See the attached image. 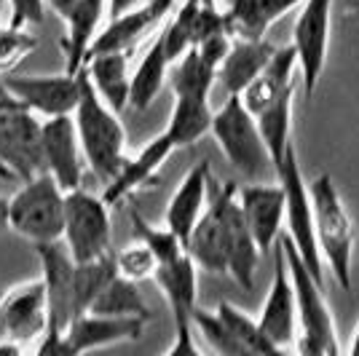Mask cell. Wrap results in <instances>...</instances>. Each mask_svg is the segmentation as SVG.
Segmentation results:
<instances>
[{"label": "cell", "mask_w": 359, "mask_h": 356, "mask_svg": "<svg viewBox=\"0 0 359 356\" xmlns=\"http://www.w3.org/2000/svg\"><path fill=\"white\" fill-rule=\"evenodd\" d=\"M65 223V191L48 172L22 179V188L8 198L6 228L32 244L62 238Z\"/></svg>", "instance_id": "cell-6"}, {"label": "cell", "mask_w": 359, "mask_h": 356, "mask_svg": "<svg viewBox=\"0 0 359 356\" xmlns=\"http://www.w3.org/2000/svg\"><path fill=\"white\" fill-rule=\"evenodd\" d=\"M212 126V107L210 100H196V97H175L172 113H169V123H166L164 134L175 150L191 148L196 145L204 134H210Z\"/></svg>", "instance_id": "cell-28"}, {"label": "cell", "mask_w": 359, "mask_h": 356, "mask_svg": "<svg viewBox=\"0 0 359 356\" xmlns=\"http://www.w3.org/2000/svg\"><path fill=\"white\" fill-rule=\"evenodd\" d=\"M273 48L276 46H271L266 38H260V41H239V38H233L228 54H225L220 67H217V78H215L220 83V89L225 91V97L241 94L247 89L257 78V73L269 64Z\"/></svg>", "instance_id": "cell-23"}, {"label": "cell", "mask_w": 359, "mask_h": 356, "mask_svg": "<svg viewBox=\"0 0 359 356\" xmlns=\"http://www.w3.org/2000/svg\"><path fill=\"white\" fill-rule=\"evenodd\" d=\"M118 271H116V254L113 252L86 260V263H75V316L89 311L94 297L102 292V287Z\"/></svg>", "instance_id": "cell-33"}, {"label": "cell", "mask_w": 359, "mask_h": 356, "mask_svg": "<svg viewBox=\"0 0 359 356\" xmlns=\"http://www.w3.org/2000/svg\"><path fill=\"white\" fill-rule=\"evenodd\" d=\"M48 327L46 292L41 279L16 284L8 292H0V341L25 343L41 341Z\"/></svg>", "instance_id": "cell-15"}, {"label": "cell", "mask_w": 359, "mask_h": 356, "mask_svg": "<svg viewBox=\"0 0 359 356\" xmlns=\"http://www.w3.org/2000/svg\"><path fill=\"white\" fill-rule=\"evenodd\" d=\"M6 217H8V198H0V231L6 228Z\"/></svg>", "instance_id": "cell-42"}, {"label": "cell", "mask_w": 359, "mask_h": 356, "mask_svg": "<svg viewBox=\"0 0 359 356\" xmlns=\"http://www.w3.org/2000/svg\"><path fill=\"white\" fill-rule=\"evenodd\" d=\"M0 161L19 182L43 172L41 121L19 102L0 107Z\"/></svg>", "instance_id": "cell-11"}, {"label": "cell", "mask_w": 359, "mask_h": 356, "mask_svg": "<svg viewBox=\"0 0 359 356\" xmlns=\"http://www.w3.org/2000/svg\"><path fill=\"white\" fill-rule=\"evenodd\" d=\"M0 179H14V174L8 172V166H6L3 161H0Z\"/></svg>", "instance_id": "cell-44"}, {"label": "cell", "mask_w": 359, "mask_h": 356, "mask_svg": "<svg viewBox=\"0 0 359 356\" xmlns=\"http://www.w3.org/2000/svg\"><path fill=\"white\" fill-rule=\"evenodd\" d=\"M314 209V236L322 263L332 271L341 289H351V260H354V220L344 204V196L330 174H316L309 182Z\"/></svg>", "instance_id": "cell-2"}, {"label": "cell", "mask_w": 359, "mask_h": 356, "mask_svg": "<svg viewBox=\"0 0 359 356\" xmlns=\"http://www.w3.org/2000/svg\"><path fill=\"white\" fill-rule=\"evenodd\" d=\"M257 324L279 354L295 343V332H298L295 289H292V279H290L282 238H276V244H273V279H271L263 311L257 316Z\"/></svg>", "instance_id": "cell-14"}, {"label": "cell", "mask_w": 359, "mask_h": 356, "mask_svg": "<svg viewBox=\"0 0 359 356\" xmlns=\"http://www.w3.org/2000/svg\"><path fill=\"white\" fill-rule=\"evenodd\" d=\"M107 0H78L70 14L65 16L62 22L67 25V35L62 41V48H65V57H67V73H78L86 62V54H89V46L97 35V27H100V19L105 14Z\"/></svg>", "instance_id": "cell-26"}, {"label": "cell", "mask_w": 359, "mask_h": 356, "mask_svg": "<svg viewBox=\"0 0 359 356\" xmlns=\"http://www.w3.org/2000/svg\"><path fill=\"white\" fill-rule=\"evenodd\" d=\"M73 123L83 161L97 177L107 182L126 158V129L118 113L100 100L83 67L78 70V104L73 110Z\"/></svg>", "instance_id": "cell-1"}, {"label": "cell", "mask_w": 359, "mask_h": 356, "mask_svg": "<svg viewBox=\"0 0 359 356\" xmlns=\"http://www.w3.org/2000/svg\"><path fill=\"white\" fill-rule=\"evenodd\" d=\"M295 89L290 86L285 94H279L271 104H266L260 113H255L252 118L257 123V132L266 142L269 158L273 163V174L282 166L287 148L292 145V102H295Z\"/></svg>", "instance_id": "cell-27"}, {"label": "cell", "mask_w": 359, "mask_h": 356, "mask_svg": "<svg viewBox=\"0 0 359 356\" xmlns=\"http://www.w3.org/2000/svg\"><path fill=\"white\" fill-rule=\"evenodd\" d=\"M83 73L89 75L91 86L100 100L116 113L129 107V57L126 51H102L91 54L83 62Z\"/></svg>", "instance_id": "cell-25"}, {"label": "cell", "mask_w": 359, "mask_h": 356, "mask_svg": "<svg viewBox=\"0 0 359 356\" xmlns=\"http://www.w3.org/2000/svg\"><path fill=\"white\" fill-rule=\"evenodd\" d=\"M239 207L257 249H273L285 225V188L279 185V179L273 185L257 179L252 185L239 188Z\"/></svg>", "instance_id": "cell-18"}, {"label": "cell", "mask_w": 359, "mask_h": 356, "mask_svg": "<svg viewBox=\"0 0 359 356\" xmlns=\"http://www.w3.org/2000/svg\"><path fill=\"white\" fill-rule=\"evenodd\" d=\"M239 212V185L210 179L207 207L185 241V252L191 254L196 266L210 271V273H225L231 231H233Z\"/></svg>", "instance_id": "cell-5"}, {"label": "cell", "mask_w": 359, "mask_h": 356, "mask_svg": "<svg viewBox=\"0 0 359 356\" xmlns=\"http://www.w3.org/2000/svg\"><path fill=\"white\" fill-rule=\"evenodd\" d=\"M153 282L164 292L175 324V341L166 348V354H198L201 348L194 341V322H191V313L198 306V266L191 260V254L182 252L175 260L156 268Z\"/></svg>", "instance_id": "cell-9"}, {"label": "cell", "mask_w": 359, "mask_h": 356, "mask_svg": "<svg viewBox=\"0 0 359 356\" xmlns=\"http://www.w3.org/2000/svg\"><path fill=\"white\" fill-rule=\"evenodd\" d=\"M137 3H142V0H107V16H116L121 11H126V8H132Z\"/></svg>", "instance_id": "cell-41"}, {"label": "cell", "mask_w": 359, "mask_h": 356, "mask_svg": "<svg viewBox=\"0 0 359 356\" xmlns=\"http://www.w3.org/2000/svg\"><path fill=\"white\" fill-rule=\"evenodd\" d=\"M348 351L359 356V324H357V329H354V338H351V345H348Z\"/></svg>", "instance_id": "cell-43"}, {"label": "cell", "mask_w": 359, "mask_h": 356, "mask_svg": "<svg viewBox=\"0 0 359 356\" xmlns=\"http://www.w3.org/2000/svg\"><path fill=\"white\" fill-rule=\"evenodd\" d=\"M172 91L175 97H196V100H210V91L217 78V67L207 62L198 48L191 46L177 62H172Z\"/></svg>", "instance_id": "cell-30"}, {"label": "cell", "mask_w": 359, "mask_h": 356, "mask_svg": "<svg viewBox=\"0 0 359 356\" xmlns=\"http://www.w3.org/2000/svg\"><path fill=\"white\" fill-rule=\"evenodd\" d=\"M156 268H158V260L153 257V252L142 241H137V244H132V247H126V249H121L116 254V271L137 284L145 282V279H153Z\"/></svg>", "instance_id": "cell-38"}, {"label": "cell", "mask_w": 359, "mask_h": 356, "mask_svg": "<svg viewBox=\"0 0 359 356\" xmlns=\"http://www.w3.org/2000/svg\"><path fill=\"white\" fill-rule=\"evenodd\" d=\"M166 73H169V60H166L161 35L148 46L137 70L129 78V107L135 110H148L158 91L164 89Z\"/></svg>", "instance_id": "cell-29"}, {"label": "cell", "mask_w": 359, "mask_h": 356, "mask_svg": "<svg viewBox=\"0 0 359 356\" xmlns=\"http://www.w3.org/2000/svg\"><path fill=\"white\" fill-rule=\"evenodd\" d=\"M3 3H6V0H0V11H3Z\"/></svg>", "instance_id": "cell-47"}, {"label": "cell", "mask_w": 359, "mask_h": 356, "mask_svg": "<svg viewBox=\"0 0 359 356\" xmlns=\"http://www.w3.org/2000/svg\"><path fill=\"white\" fill-rule=\"evenodd\" d=\"M303 0H223V22L231 38L260 41L285 14Z\"/></svg>", "instance_id": "cell-22"}, {"label": "cell", "mask_w": 359, "mask_h": 356, "mask_svg": "<svg viewBox=\"0 0 359 356\" xmlns=\"http://www.w3.org/2000/svg\"><path fill=\"white\" fill-rule=\"evenodd\" d=\"M8 6H11V22L8 25L27 27V25H41L43 22V0H8Z\"/></svg>", "instance_id": "cell-39"}, {"label": "cell", "mask_w": 359, "mask_h": 356, "mask_svg": "<svg viewBox=\"0 0 359 356\" xmlns=\"http://www.w3.org/2000/svg\"><path fill=\"white\" fill-rule=\"evenodd\" d=\"M295 67H298V57L292 46H282L273 48L269 64L257 73L252 83L241 91V102L250 113H260L266 104H271L279 94H285L290 86H298L295 81Z\"/></svg>", "instance_id": "cell-24"}, {"label": "cell", "mask_w": 359, "mask_h": 356, "mask_svg": "<svg viewBox=\"0 0 359 356\" xmlns=\"http://www.w3.org/2000/svg\"><path fill=\"white\" fill-rule=\"evenodd\" d=\"M191 322H194V329L201 332L204 343L210 345L215 354L241 356L239 343L231 338V332L225 329V324L220 322V316L215 311H207V308H198V306H196L194 313H191Z\"/></svg>", "instance_id": "cell-36"}, {"label": "cell", "mask_w": 359, "mask_h": 356, "mask_svg": "<svg viewBox=\"0 0 359 356\" xmlns=\"http://www.w3.org/2000/svg\"><path fill=\"white\" fill-rule=\"evenodd\" d=\"M3 89L22 107L32 110L41 118L73 116L78 104V73L60 75H11L0 73Z\"/></svg>", "instance_id": "cell-13"}, {"label": "cell", "mask_w": 359, "mask_h": 356, "mask_svg": "<svg viewBox=\"0 0 359 356\" xmlns=\"http://www.w3.org/2000/svg\"><path fill=\"white\" fill-rule=\"evenodd\" d=\"M300 14L292 27V48L298 57V70L303 78L306 97H314L319 78L325 73L332 35V0H303Z\"/></svg>", "instance_id": "cell-10"}, {"label": "cell", "mask_w": 359, "mask_h": 356, "mask_svg": "<svg viewBox=\"0 0 359 356\" xmlns=\"http://www.w3.org/2000/svg\"><path fill=\"white\" fill-rule=\"evenodd\" d=\"M142 316H107V313H78L65 327V343L70 356L97 351L105 345H116L123 341H140L145 332Z\"/></svg>", "instance_id": "cell-17"}, {"label": "cell", "mask_w": 359, "mask_h": 356, "mask_svg": "<svg viewBox=\"0 0 359 356\" xmlns=\"http://www.w3.org/2000/svg\"><path fill=\"white\" fill-rule=\"evenodd\" d=\"M282 247H285L287 268H290V279H292V289H295V313H298L295 348H298V354H341L338 329H335V319H332V311H330L325 292H322V282H316L309 273V268L295 252V247L290 244V238H282Z\"/></svg>", "instance_id": "cell-3"}, {"label": "cell", "mask_w": 359, "mask_h": 356, "mask_svg": "<svg viewBox=\"0 0 359 356\" xmlns=\"http://www.w3.org/2000/svg\"><path fill=\"white\" fill-rule=\"evenodd\" d=\"M276 179L285 188V220L290 231V244L295 247V252L300 254V260L306 263L309 273L316 282H325V263L314 236V209H311L309 182L303 177L295 145L287 148L282 166L276 169Z\"/></svg>", "instance_id": "cell-8"}, {"label": "cell", "mask_w": 359, "mask_h": 356, "mask_svg": "<svg viewBox=\"0 0 359 356\" xmlns=\"http://www.w3.org/2000/svg\"><path fill=\"white\" fill-rule=\"evenodd\" d=\"M91 313H107V316H142L150 319L148 303L140 292L137 282L116 273L110 282L102 287V292L94 297L89 306Z\"/></svg>", "instance_id": "cell-31"}, {"label": "cell", "mask_w": 359, "mask_h": 356, "mask_svg": "<svg viewBox=\"0 0 359 356\" xmlns=\"http://www.w3.org/2000/svg\"><path fill=\"white\" fill-rule=\"evenodd\" d=\"M201 3H207V6H217L220 0H201Z\"/></svg>", "instance_id": "cell-46"}, {"label": "cell", "mask_w": 359, "mask_h": 356, "mask_svg": "<svg viewBox=\"0 0 359 356\" xmlns=\"http://www.w3.org/2000/svg\"><path fill=\"white\" fill-rule=\"evenodd\" d=\"M132 225H135V236L137 241H142L145 247H148L153 257L158 260V266L161 263H169V260H175L177 254L185 252V244L180 241L169 228H156V225H150L142 220V214H137L132 212Z\"/></svg>", "instance_id": "cell-35"}, {"label": "cell", "mask_w": 359, "mask_h": 356, "mask_svg": "<svg viewBox=\"0 0 359 356\" xmlns=\"http://www.w3.org/2000/svg\"><path fill=\"white\" fill-rule=\"evenodd\" d=\"M43 172H48L62 191L83 185V153L75 134L73 116H51L41 121Z\"/></svg>", "instance_id": "cell-16"}, {"label": "cell", "mask_w": 359, "mask_h": 356, "mask_svg": "<svg viewBox=\"0 0 359 356\" xmlns=\"http://www.w3.org/2000/svg\"><path fill=\"white\" fill-rule=\"evenodd\" d=\"M210 134L215 137L225 161L231 163V169L239 172L244 179L257 182V179H266L269 172H273L266 142L239 94L225 97L223 107L212 113Z\"/></svg>", "instance_id": "cell-4"}, {"label": "cell", "mask_w": 359, "mask_h": 356, "mask_svg": "<svg viewBox=\"0 0 359 356\" xmlns=\"http://www.w3.org/2000/svg\"><path fill=\"white\" fill-rule=\"evenodd\" d=\"M198 11H201V0H182L177 6V11L172 14V19L166 22L164 32H161V43H164L169 64L177 62L194 46Z\"/></svg>", "instance_id": "cell-34"}, {"label": "cell", "mask_w": 359, "mask_h": 356, "mask_svg": "<svg viewBox=\"0 0 359 356\" xmlns=\"http://www.w3.org/2000/svg\"><path fill=\"white\" fill-rule=\"evenodd\" d=\"M38 48V38L27 32V27L8 25L0 30V73H11L25 57Z\"/></svg>", "instance_id": "cell-37"}, {"label": "cell", "mask_w": 359, "mask_h": 356, "mask_svg": "<svg viewBox=\"0 0 359 356\" xmlns=\"http://www.w3.org/2000/svg\"><path fill=\"white\" fill-rule=\"evenodd\" d=\"M38 263H41V284L46 292V316L48 327L65 332V327L75 319V260L67 247L57 241L35 244Z\"/></svg>", "instance_id": "cell-12"}, {"label": "cell", "mask_w": 359, "mask_h": 356, "mask_svg": "<svg viewBox=\"0 0 359 356\" xmlns=\"http://www.w3.org/2000/svg\"><path fill=\"white\" fill-rule=\"evenodd\" d=\"M113 228H110V207L102 196L89 193L83 185L65 193V223H62V244L75 263H86L94 257L113 252Z\"/></svg>", "instance_id": "cell-7"}, {"label": "cell", "mask_w": 359, "mask_h": 356, "mask_svg": "<svg viewBox=\"0 0 359 356\" xmlns=\"http://www.w3.org/2000/svg\"><path fill=\"white\" fill-rule=\"evenodd\" d=\"M43 3L54 11V14H60V19H65V16L70 14V8H73L78 0H43Z\"/></svg>", "instance_id": "cell-40"}, {"label": "cell", "mask_w": 359, "mask_h": 356, "mask_svg": "<svg viewBox=\"0 0 359 356\" xmlns=\"http://www.w3.org/2000/svg\"><path fill=\"white\" fill-rule=\"evenodd\" d=\"M172 153H175V145L169 142V137L164 132L158 134V137H153L135 158H123L118 172L107 179L102 201H105L107 207H116L123 198L137 193L140 188H145L150 179L161 172V166H164Z\"/></svg>", "instance_id": "cell-20"}, {"label": "cell", "mask_w": 359, "mask_h": 356, "mask_svg": "<svg viewBox=\"0 0 359 356\" xmlns=\"http://www.w3.org/2000/svg\"><path fill=\"white\" fill-rule=\"evenodd\" d=\"M11 102H16V100H11L8 94H0V107H6V104H11Z\"/></svg>", "instance_id": "cell-45"}, {"label": "cell", "mask_w": 359, "mask_h": 356, "mask_svg": "<svg viewBox=\"0 0 359 356\" xmlns=\"http://www.w3.org/2000/svg\"><path fill=\"white\" fill-rule=\"evenodd\" d=\"M210 179H212L210 161H198L194 169H188V174L182 177V182L177 185V191L172 193L169 204H166L164 225L182 241V244L188 241L196 220L201 217V212L207 207Z\"/></svg>", "instance_id": "cell-21"}, {"label": "cell", "mask_w": 359, "mask_h": 356, "mask_svg": "<svg viewBox=\"0 0 359 356\" xmlns=\"http://www.w3.org/2000/svg\"><path fill=\"white\" fill-rule=\"evenodd\" d=\"M175 3L177 0H142L121 14L110 16L105 30L94 35L86 57L102 54V51H129L145 32L153 30L161 19H166V14H172Z\"/></svg>", "instance_id": "cell-19"}, {"label": "cell", "mask_w": 359, "mask_h": 356, "mask_svg": "<svg viewBox=\"0 0 359 356\" xmlns=\"http://www.w3.org/2000/svg\"><path fill=\"white\" fill-rule=\"evenodd\" d=\"M215 313L220 316V322L225 324V329L231 332V338L239 343L241 354H279L273 348V343L263 335V329L257 324V319L247 316L239 306L228 303V300H220L215 306Z\"/></svg>", "instance_id": "cell-32"}]
</instances>
